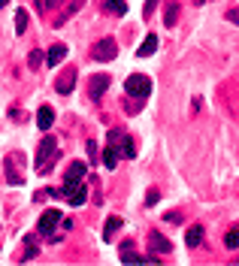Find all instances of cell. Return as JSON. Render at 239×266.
Instances as JSON below:
<instances>
[{
	"mask_svg": "<svg viewBox=\"0 0 239 266\" xmlns=\"http://www.w3.org/2000/svg\"><path fill=\"white\" fill-rule=\"evenodd\" d=\"M55 158H58V139L55 136H43V142H39V148H36V173L43 176L46 170H52Z\"/></svg>",
	"mask_w": 239,
	"mask_h": 266,
	"instance_id": "1",
	"label": "cell"
},
{
	"mask_svg": "<svg viewBox=\"0 0 239 266\" xmlns=\"http://www.w3.org/2000/svg\"><path fill=\"white\" fill-rule=\"evenodd\" d=\"M85 173H88V167L82 164V161H73L70 167H67V173H64V187H61V197H70L79 184H82V178H85Z\"/></svg>",
	"mask_w": 239,
	"mask_h": 266,
	"instance_id": "2",
	"label": "cell"
},
{
	"mask_svg": "<svg viewBox=\"0 0 239 266\" xmlns=\"http://www.w3.org/2000/svg\"><path fill=\"white\" fill-rule=\"evenodd\" d=\"M124 94H127V97H133V100H145V97L151 94V79H148V76H142V73L127 76V82H124Z\"/></svg>",
	"mask_w": 239,
	"mask_h": 266,
	"instance_id": "3",
	"label": "cell"
},
{
	"mask_svg": "<svg viewBox=\"0 0 239 266\" xmlns=\"http://www.w3.org/2000/svg\"><path fill=\"white\" fill-rule=\"evenodd\" d=\"M106 139H109V145L103 148V164H106V170H115L118 158H121V130H109Z\"/></svg>",
	"mask_w": 239,
	"mask_h": 266,
	"instance_id": "4",
	"label": "cell"
},
{
	"mask_svg": "<svg viewBox=\"0 0 239 266\" xmlns=\"http://www.w3.org/2000/svg\"><path fill=\"white\" fill-rule=\"evenodd\" d=\"M115 55H118V43L112 40V36L97 40V46H94V61H115Z\"/></svg>",
	"mask_w": 239,
	"mask_h": 266,
	"instance_id": "5",
	"label": "cell"
},
{
	"mask_svg": "<svg viewBox=\"0 0 239 266\" xmlns=\"http://www.w3.org/2000/svg\"><path fill=\"white\" fill-rule=\"evenodd\" d=\"M58 224H61V212H58V209H49V212L39 215V221H36V233H39V236H49Z\"/></svg>",
	"mask_w": 239,
	"mask_h": 266,
	"instance_id": "6",
	"label": "cell"
},
{
	"mask_svg": "<svg viewBox=\"0 0 239 266\" xmlns=\"http://www.w3.org/2000/svg\"><path fill=\"white\" fill-rule=\"evenodd\" d=\"M148 248H151V254H173V242L157 230L148 233Z\"/></svg>",
	"mask_w": 239,
	"mask_h": 266,
	"instance_id": "7",
	"label": "cell"
},
{
	"mask_svg": "<svg viewBox=\"0 0 239 266\" xmlns=\"http://www.w3.org/2000/svg\"><path fill=\"white\" fill-rule=\"evenodd\" d=\"M15 164H18V155L3 158V173H6V181H9V184H21V181H24V176L15 170Z\"/></svg>",
	"mask_w": 239,
	"mask_h": 266,
	"instance_id": "8",
	"label": "cell"
},
{
	"mask_svg": "<svg viewBox=\"0 0 239 266\" xmlns=\"http://www.w3.org/2000/svg\"><path fill=\"white\" fill-rule=\"evenodd\" d=\"M52 124H55V109H52V106H39V112H36V127L43 130V133H49Z\"/></svg>",
	"mask_w": 239,
	"mask_h": 266,
	"instance_id": "9",
	"label": "cell"
},
{
	"mask_svg": "<svg viewBox=\"0 0 239 266\" xmlns=\"http://www.w3.org/2000/svg\"><path fill=\"white\" fill-rule=\"evenodd\" d=\"M64 58H67V46H64V43H55V46L46 52V61H43V64H49V67H58Z\"/></svg>",
	"mask_w": 239,
	"mask_h": 266,
	"instance_id": "10",
	"label": "cell"
},
{
	"mask_svg": "<svg viewBox=\"0 0 239 266\" xmlns=\"http://www.w3.org/2000/svg\"><path fill=\"white\" fill-rule=\"evenodd\" d=\"M73 85H76V70H70V73H64L61 79L55 82V88H58V94H70L73 91Z\"/></svg>",
	"mask_w": 239,
	"mask_h": 266,
	"instance_id": "11",
	"label": "cell"
},
{
	"mask_svg": "<svg viewBox=\"0 0 239 266\" xmlns=\"http://www.w3.org/2000/svg\"><path fill=\"white\" fill-rule=\"evenodd\" d=\"M103 12H109V15H124V12H127V3H124V0H103Z\"/></svg>",
	"mask_w": 239,
	"mask_h": 266,
	"instance_id": "12",
	"label": "cell"
},
{
	"mask_svg": "<svg viewBox=\"0 0 239 266\" xmlns=\"http://www.w3.org/2000/svg\"><path fill=\"white\" fill-rule=\"evenodd\" d=\"M185 242H188V248H197V245H200L203 242V227H188V233H185Z\"/></svg>",
	"mask_w": 239,
	"mask_h": 266,
	"instance_id": "13",
	"label": "cell"
},
{
	"mask_svg": "<svg viewBox=\"0 0 239 266\" xmlns=\"http://www.w3.org/2000/svg\"><path fill=\"white\" fill-rule=\"evenodd\" d=\"M154 52H157V36H154V33H148V36H145V43L136 49V55H139V58H148V55H154Z\"/></svg>",
	"mask_w": 239,
	"mask_h": 266,
	"instance_id": "14",
	"label": "cell"
},
{
	"mask_svg": "<svg viewBox=\"0 0 239 266\" xmlns=\"http://www.w3.org/2000/svg\"><path fill=\"white\" fill-rule=\"evenodd\" d=\"M106 85H109V76H94V79H91V97H94V100L103 97Z\"/></svg>",
	"mask_w": 239,
	"mask_h": 266,
	"instance_id": "15",
	"label": "cell"
},
{
	"mask_svg": "<svg viewBox=\"0 0 239 266\" xmlns=\"http://www.w3.org/2000/svg\"><path fill=\"white\" fill-rule=\"evenodd\" d=\"M121 263H157V257H151V254H133V251H127V254H121Z\"/></svg>",
	"mask_w": 239,
	"mask_h": 266,
	"instance_id": "16",
	"label": "cell"
},
{
	"mask_svg": "<svg viewBox=\"0 0 239 266\" xmlns=\"http://www.w3.org/2000/svg\"><path fill=\"white\" fill-rule=\"evenodd\" d=\"M85 200H88V187H85V181H82V184H79L76 191L70 194V206H82Z\"/></svg>",
	"mask_w": 239,
	"mask_h": 266,
	"instance_id": "17",
	"label": "cell"
},
{
	"mask_svg": "<svg viewBox=\"0 0 239 266\" xmlns=\"http://www.w3.org/2000/svg\"><path fill=\"white\" fill-rule=\"evenodd\" d=\"M115 230H121V218H118V215H112V218L106 221V227H103V239H112Z\"/></svg>",
	"mask_w": 239,
	"mask_h": 266,
	"instance_id": "18",
	"label": "cell"
},
{
	"mask_svg": "<svg viewBox=\"0 0 239 266\" xmlns=\"http://www.w3.org/2000/svg\"><path fill=\"white\" fill-rule=\"evenodd\" d=\"M121 151H124V158H136V145H133L130 133H121Z\"/></svg>",
	"mask_w": 239,
	"mask_h": 266,
	"instance_id": "19",
	"label": "cell"
},
{
	"mask_svg": "<svg viewBox=\"0 0 239 266\" xmlns=\"http://www.w3.org/2000/svg\"><path fill=\"white\" fill-rule=\"evenodd\" d=\"M176 21H179V3H170V6H167V12H164V24H167V27H173Z\"/></svg>",
	"mask_w": 239,
	"mask_h": 266,
	"instance_id": "20",
	"label": "cell"
},
{
	"mask_svg": "<svg viewBox=\"0 0 239 266\" xmlns=\"http://www.w3.org/2000/svg\"><path fill=\"white\" fill-rule=\"evenodd\" d=\"M224 245H227L230 251H236V248H239V227H233V230H227V236H224Z\"/></svg>",
	"mask_w": 239,
	"mask_h": 266,
	"instance_id": "21",
	"label": "cell"
},
{
	"mask_svg": "<svg viewBox=\"0 0 239 266\" xmlns=\"http://www.w3.org/2000/svg\"><path fill=\"white\" fill-rule=\"evenodd\" d=\"M24 30H27V12H24V9H18V12H15V33H18V36H24Z\"/></svg>",
	"mask_w": 239,
	"mask_h": 266,
	"instance_id": "22",
	"label": "cell"
},
{
	"mask_svg": "<svg viewBox=\"0 0 239 266\" xmlns=\"http://www.w3.org/2000/svg\"><path fill=\"white\" fill-rule=\"evenodd\" d=\"M24 242H27V248H24V251H21V260H33V257H36V254H39V251H36V245H33V236H27V239H24Z\"/></svg>",
	"mask_w": 239,
	"mask_h": 266,
	"instance_id": "23",
	"label": "cell"
},
{
	"mask_svg": "<svg viewBox=\"0 0 239 266\" xmlns=\"http://www.w3.org/2000/svg\"><path fill=\"white\" fill-rule=\"evenodd\" d=\"M43 61H46V55H43V52H30L27 67H30V70H39V67H43Z\"/></svg>",
	"mask_w": 239,
	"mask_h": 266,
	"instance_id": "24",
	"label": "cell"
},
{
	"mask_svg": "<svg viewBox=\"0 0 239 266\" xmlns=\"http://www.w3.org/2000/svg\"><path fill=\"white\" fill-rule=\"evenodd\" d=\"M157 3H161V0H145V3H142V18H148L157 9Z\"/></svg>",
	"mask_w": 239,
	"mask_h": 266,
	"instance_id": "25",
	"label": "cell"
},
{
	"mask_svg": "<svg viewBox=\"0 0 239 266\" xmlns=\"http://www.w3.org/2000/svg\"><path fill=\"white\" fill-rule=\"evenodd\" d=\"M88 155H91V161L97 164V158H100V148H97V142H94V139L88 142Z\"/></svg>",
	"mask_w": 239,
	"mask_h": 266,
	"instance_id": "26",
	"label": "cell"
},
{
	"mask_svg": "<svg viewBox=\"0 0 239 266\" xmlns=\"http://www.w3.org/2000/svg\"><path fill=\"white\" fill-rule=\"evenodd\" d=\"M157 200H161V194H157V191H154V187H151V191L145 194V206H154Z\"/></svg>",
	"mask_w": 239,
	"mask_h": 266,
	"instance_id": "27",
	"label": "cell"
},
{
	"mask_svg": "<svg viewBox=\"0 0 239 266\" xmlns=\"http://www.w3.org/2000/svg\"><path fill=\"white\" fill-rule=\"evenodd\" d=\"M227 21H233V24H239V9H230V12H227Z\"/></svg>",
	"mask_w": 239,
	"mask_h": 266,
	"instance_id": "28",
	"label": "cell"
},
{
	"mask_svg": "<svg viewBox=\"0 0 239 266\" xmlns=\"http://www.w3.org/2000/svg\"><path fill=\"white\" fill-rule=\"evenodd\" d=\"M61 3V0H43V9H55Z\"/></svg>",
	"mask_w": 239,
	"mask_h": 266,
	"instance_id": "29",
	"label": "cell"
},
{
	"mask_svg": "<svg viewBox=\"0 0 239 266\" xmlns=\"http://www.w3.org/2000/svg\"><path fill=\"white\" fill-rule=\"evenodd\" d=\"M6 3H9V0H0V6H6Z\"/></svg>",
	"mask_w": 239,
	"mask_h": 266,
	"instance_id": "30",
	"label": "cell"
}]
</instances>
